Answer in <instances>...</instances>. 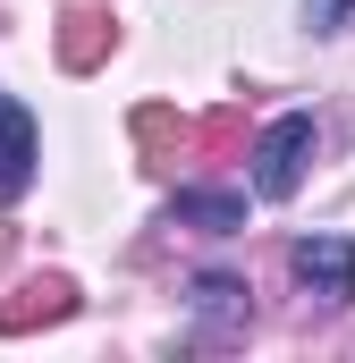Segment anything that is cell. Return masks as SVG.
<instances>
[{"label":"cell","mask_w":355,"mask_h":363,"mask_svg":"<svg viewBox=\"0 0 355 363\" xmlns=\"http://www.w3.org/2000/svg\"><path fill=\"white\" fill-rule=\"evenodd\" d=\"M305 161H313V110H279L254 135V194L263 203H288L305 186Z\"/></svg>","instance_id":"obj_1"},{"label":"cell","mask_w":355,"mask_h":363,"mask_svg":"<svg viewBox=\"0 0 355 363\" xmlns=\"http://www.w3.org/2000/svg\"><path fill=\"white\" fill-rule=\"evenodd\" d=\"M347 17H355V0H305V26H313V34H339Z\"/></svg>","instance_id":"obj_6"},{"label":"cell","mask_w":355,"mask_h":363,"mask_svg":"<svg viewBox=\"0 0 355 363\" xmlns=\"http://www.w3.org/2000/svg\"><path fill=\"white\" fill-rule=\"evenodd\" d=\"M170 228L237 237V228H246V194H237V186H178V194H170Z\"/></svg>","instance_id":"obj_4"},{"label":"cell","mask_w":355,"mask_h":363,"mask_svg":"<svg viewBox=\"0 0 355 363\" xmlns=\"http://www.w3.org/2000/svg\"><path fill=\"white\" fill-rule=\"evenodd\" d=\"M34 161H43V127H34V110L17 93H0V203H26Z\"/></svg>","instance_id":"obj_3"},{"label":"cell","mask_w":355,"mask_h":363,"mask_svg":"<svg viewBox=\"0 0 355 363\" xmlns=\"http://www.w3.org/2000/svg\"><path fill=\"white\" fill-rule=\"evenodd\" d=\"M288 271H296V287H305V296L347 304V296H355V237H339V228L296 237V245H288Z\"/></svg>","instance_id":"obj_2"},{"label":"cell","mask_w":355,"mask_h":363,"mask_svg":"<svg viewBox=\"0 0 355 363\" xmlns=\"http://www.w3.org/2000/svg\"><path fill=\"white\" fill-rule=\"evenodd\" d=\"M186 296H195V321L203 330H237L246 321V279H229V271H203Z\"/></svg>","instance_id":"obj_5"}]
</instances>
